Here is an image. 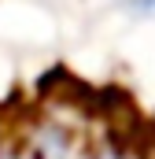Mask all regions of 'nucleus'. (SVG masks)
<instances>
[{
	"instance_id": "obj_1",
	"label": "nucleus",
	"mask_w": 155,
	"mask_h": 159,
	"mask_svg": "<svg viewBox=\"0 0 155 159\" xmlns=\"http://www.w3.org/2000/svg\"><path fill=\"white\" fill-rule=\"evenodd\" d=\"M129 7L137 15H155V0H129Z\"/></svg>"
}]
</instances>
